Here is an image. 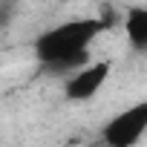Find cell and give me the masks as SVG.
<instances>
[{
	"instance_id": "6da1fadb",
	"label": "cell",
	"mask_w": 147,
	"mask_h": 147,
	"mask_svg": "<svg viewBox=\"0 0 147 147\" xmlns=\"http://www.w3.org/2000/svg\"><path fill=\"white\" fill-rule=\"evenodd\" d=\"M101 29H104V20L98 18L66 20L38 38L35 55L55 72H75L90 61V43L98 38Z\"/></svg>"
},
{
	"instance_id": "7a4b0ae2",
	"label": "cell",
	"mask_w": 147,
	"mask_h": 147,
	"mask_svg": "<svg viewBox=\"0 0 147 147\" xmlns=\"http://www.w3.org/2000/svg\"><path fill=\"white\" fill-rule=\"evenodd\" d=\"M147 133V101H138L118 113L107 127H104V141L113 147H130Z\"/></svg>"
},
{
	"instance_id": "3957f363",
	"label": "cell",
	"mask_w": 147,
	"mask_h": 147,
	"mask_svg": "<svg viewBox=\"0 0 147 147\" xmlns=\"http://www.w3.org/2000/svg\"><path fill=\"white\" fill-rule=\"evenodd\" d=\"M110 61H87L84 66H78L63 84V95L69 101H90L98 95V90L107 84L110 78Z\"/></svg>"
},
{
	"instance_id": "277c9868",
	"label": "cell",
	"mask_w": 147,
	"mask_h": 147,
	"mask_svg": "<svg viewBox=\"0 0 147 147\" xmlns=\"http://www.w3.org/2000/svg\"><path fill=\"white\" fill-rule=\"evenodd\" d=\"M124 32H127V40H130L136 49H147V6L127 12Z\"/></svg>"
}]
</instances>
